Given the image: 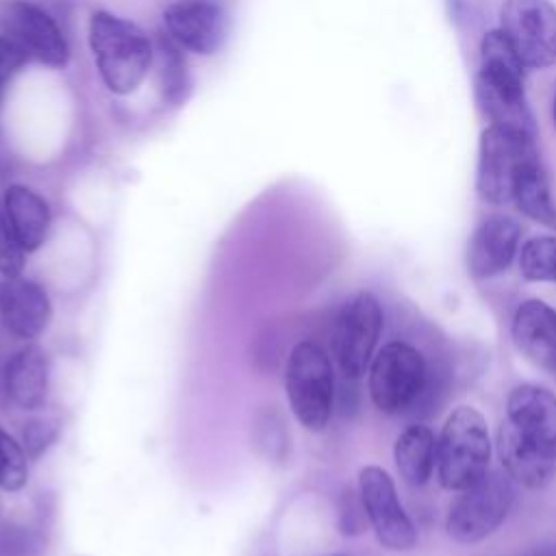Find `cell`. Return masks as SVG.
Here are the masks:
<instances>
[{
    "instance_id": "cell-4",
    "label": "cell",
    "mask_w": 556,
    "mask_h": 556,
    "mask_svg": "<svg viewBox=\"0 0 556 556\" xmlns=\"http://www.w3.org/2000/svg\"><path fill=\"white\" fill-rule=\"evenodd\" d=\"M285 391L289 406L308 432H321L332 415L334 374L326 350L315 341L291 348L285 367Z\"/></svg>"
},
{
    "instance_id": "cell-2",
    "label": "cell",
    "mask_w": 556,
    "mask_h": 556,
    "mask_svg": "<svg viewBox=\"0 0 556 556\" xmlns=\"http://www.w3.org/2000/svg\"><path fill=\"white\" fill-rule=\"evenodd\" d=\"M89 46L104 85L119 96L141 85L154 56L148 35L137 24L106 11L91 15Z\"/></svg>"
},
{
    "instance_id": "cell-6",
    "label": "cell",
    "mask_w": 556,
    "mask_h": 556,
    "mask_svg": "<svg viewBox=\"0 0 556 556\" xmlns=\"http://www.w3.org/2000/svg\"><path fill=\"white\" fill-rule=\"evenodd\" d=\"M382 321V306L371 291H358L341 304L332 324L330 348L345 378L356 380L369 367Z\"/></svg>"
},
{
    "instance_id": "cell-27",
    "label": "cell",
    "mask_w": 556,
    "mask_h": 556,
    "mask_svg": "<svg viewBox=\"0 0 556 556\" xmlns=\"http://www.w3.org/2000/svg\"><path fill=\"white\" fill-rule=\"evenodd\" d=\"M365 521H367V515H365L361 493L354 495L352 491H348L341 500V506H339V528H341V532L343 534H358V532H363Z\"/></svg>"
},
{
    "instance_id": "cell-17",
    "label": "cell",
    "mask_w": 556,
    "mask_h": 556,
    "mask_svg": "<svg viewBox=\"0 0 556 556\" xmlns=\"http://www.w3.org/2000/svg\"><path fill=\"white\" fill-rule=\"evenodd\" d=\"M50 358L37 343L20 348L4 367V391L22 410H37L48 397Z\"/></svg>"
},
{
    "instance_id": "cell-16",
    "label": "cell",
    "mask_w": 556,
    "mask_h": 556,
    "mask_svg": "<svg viewBox=\"0 0 556 556\" xmlns=\"http://www.w3.org/2000/svg\"><path fill=\"white\" fill-rule=\"evenodd\" d=\"M513 341L534 365L556 374V311L543 300H526L513 317Z\"/></svg>"
},
{
    "instance_id": "cell-21",
    "label": "cell",
    "mask_w": 556,
    "mask_h": 556,
    "mask_svg": "<svg viewBox=\"0 0 556 556\" xmlns=\"http://www.w3.org/2000/svg\"><path fill=\"white\" fill-rule=\"evenodd\" d=\"M510 202H515V206L532 222L556 230V202L539 156H532L521 165L513 185Z\"/></svg>"
},
{
    "instance_id": "cell-24",
    "label": "cell",
    "mask_w": 556,
    "mask_h": 556,
    "mask_svg": "<svg viewBox=\"0 0 556 556\" xmlns=\"http://www.w3.org/2000/svg\"><path fill=\"white\" fill-rule=\"evenodd\" d=\"M28 454L7 430L0 428V489L20 491L28 480Z\"/></svg>"
},
{
    "instance_id": "cell-15",
    "label": "cell",
    "mask_w": 556,
    "mask_h": 556,
    "mask_svg": "<svg viewBox=\"0 0 556 556\" xmlns=\"http://www.w3.org/2000/svg\"><path fill=\"white\" fill-rule=\"evenodd\" d=\"M506 408V419L556 458V395L536 384H519L510 391Z\"/></svg>"
},
{
    "instance_id": "cell-19",
    "label": "cell",
    "mask_w": 556,
    "mask_h": 556,
    "mask_svg": "<svg viewBox=\"0 0 556 556\" xmlns=\"http://www.w3.org/2000/svg\"><path fill=\"white\" fill-rule=\"evenodd\" d=\"M4 213L11 224L13 235L26 252L37 250L50 228V206L48 202L24 185H11L2 195Z\"/></svg>"
},
{
    "instance_id": "cell-31",
    "label": "cell",
    "mask_w": 556,
    "mask_h": 556,
    "mask_svg": "<svg viewBox=\"0 0 556 556\" xmlns=\"http://www.w3.org/2000/svg\"><path fill=\"white\" fill-rule=\"evenodd\" d=\"M552 113H554V124H556V96H554V106H552Z\"/></svg>"
},
{
    "instance_id": "cell-28",
    "label": "cell",
    "mask_w": 556,
    "mask_h": 556,
    "mask_svg": "<svg viewBox=\"0 0 556 556\" xmlns=\"http://www.w3.org/2000/svg\"><path fill=\"white\" fill-rule=\"evenodd\" d=\"M447 15L458 28H476L484 17L480 0H447Z\"/></svg>"
},
{
    "instance_id": "cell-12",
    "label": "cell",
    "mask_w": 556,
    "mask_h": 556,
    "mask_svg": "<svg viewBox=\"0 0 556 556\" xmlns=\"http://www.w3.org/2000/svg\"><path fill=\"white\" fill-rule=\"evenodd\" d=\"M52 319L48 291L24 276H0V321L17 339H37Z\"/></svg>"
},
{
    "instance_id": "cell-5",
    "label": "cell",
    "mask_w": 556,
    "mask_h": 556,
    "mask_svg": "<svg viewBox=\"0 0 556 556\" xmlns=\"http://www.w3.org/2000/svg\"><path fill=\"white\" fill-rule=\"evenodd\" d=\"M539 156L536 137L489 124L478 143L476 191L489 204H506L513 198L515 178L526 161Z\"/></svg>"
},
{
    "instance_id": "cell-29",
    "label": "cell",
    "mask_w": 556,
    "mask_h": 556,
    "mask_svg": "<svg viewBox=\"0 0 556 556\" xmlns=\"http://www.w3.org/2000/svg\"><path fill=\"white\" fill-rule=\"evenodd\" d=\"M24 61H26L24 52L17 50L4 35H0V102H2L9 78L20 70Z\"/></svg>"
},
{
    "instance_id": "cell-11",
    "label": "cell",
    "mask_w": 556,
    "mask_h": 556,
    "mask_svg": "<svg viewBox=\"0 0 556 556\" xmlns=\"http://www.w3.org/2000/svg\"><path fill=\"white\" fill-rule=\"evenodd\" d=\"M358 493L367 521L387 549L406 552L415 547L417 530L400 504L391 476L382 467L367 465L358 471Z\"/></svg>"
},
{
    "instance_id": "cell-9",
    "label": "cell",
    "mask_w": 556,
    "mask_h": 556,
    "mask_svg": "<svg viewBox=\"0 0 556 556\" xmlns=\"http://www.w3.org/2000/svg\"><path fill=\"white\" fill-rule=\"evenodd\" d=\"M500 28L526 67L556 65V7L549 0H504Z\"/></svg>"
},
{
    "instance_id": "cell-22",
    "label": "cell",
    "mask_w": 556,
    "mask_h": 556,
    "mask_svg": "<svg viewBox=\"0 0 556 556\" xmlns=\"http://www.w3.org/2000/svg\"><path fill=\"white\" fill-rule=\"evenodd\" d=\"M156 63H159V87L163 98L169 104H180L187 96L189 78L185 70V59L180 54V46L169 37V35H159L156 37Z\"/></svg>"
},
{
    "instance_id": "cell-8",
    "label": "cell",
    "mask_w": 556,
    "mask_h": 556,
    "mask_svg": "<svg viewBox=\"0 0 556 556\" xmlns=\"http://www.w3.org/2000/svg\"><path fill=\"white\" fill-rule=\"evenodd\" d=\"M515 500L510 476L486 471L480 480L460 491L447 513V534L458 543H476L489 536L510 513Z\"/></svg>"
},
{
    "instance_id": "cell-23",
    "label": "cell",
    "mask_w": 556,
    "mask_h": 556,
    "mask_svg": "<svg viewBox=\"0 0 556 556\" xmlns=\"http://www.w3.org/2000/svg\"><path fill=\"white\" fill-rule=\"evenodd\" d=\"M521 276L530 282H556V237H532L519 254Z\"/></svg>"
},
{
    "instance_id": "cell-3",
    "label": "cell",
    "mask_w": 556,
    "mask_h": 556,
    "mask_svg": "<svg viewBox=\"0 0 556 556\" xmlns=\"http://www.w3.org/2000/svg\"><path fill=\"white\" fill-rule=\"evenodd\" d=\"M491 441L482 413L458 406L445 419L437 439L439 482L450 491H463L489 471Z\"/></svg>"
},
{
    "instance_id": "cell-30",
    "label": "cell",
    "mask_w": 556,
    "mask_h": 556,
    "mask_svg": "<svg viewBox=\"0 0 556 556\" xmlns=\"http://www.w3.org/2000/svg\"><path fill=\"white\" fill-rule=\"evenodd\" d=\"M534 556H556V545H549V547H543L539 549Z\"/></svg>"
},
{
    "instance_id": "cell-20",
    "label": "cell",
    "mask_w": 556,
    "mask_h": 556,
    "mask_svg": "<svg viewBox=\"0 0 556 556\" xmlns=\"http://www.w3.org/2000/svg\"><path fill=\"white\" fill-rule=\"evenodd\" d=\"M395 467L406 484L421 486L437 465V439L428 426L413 424L400 432L393 447Z\"/></svg>"
},
{
    "instance_id": "cell-18",
    "label": "cell",
    "mask_w": 556,
    "mask_h": 556,
    "mask_svg": "<svg viewBox=\"0 0 556 556\" xmlns=\"http://www.w3.org/2000/svg\"><path fill=\"white\" fill-rule=\"evenodd\" d=\"M497 452L504 471L523 486H543L554 473L556 458L521 434L508 419L497 430Z\"/></svg>"
},
{
    "instance_id": "cell-7",
    "label": "cell",
    "mask_w": 556,
    "mask_h": 556,
    "mask_svg": "<svg viewBox=\"0 0 556 556\" xmlns=\"http://www.w3.org/2000/svg\"><path fill=\"white\" fill-rule=\"evenodd\" d=\"M426 380L424 354L406 341H391L371 361L369 395L380 413L397 415L421 397Z\"/></svg>"
},
{
    "instance_id": "cell-13",
    "label": "cell",
    "mask_w": 556,
    "mask_h": 556,
    "mask_svg": "<svg viewBox=\"0 0 556 556\" xmlns=\"http://www.w3.org/2000/svg\"><path fill=\"white\" fill-rule=\"evenodd\" d=\"M167 35L185 50L213 54L226 37V15L208 0H180L163 13Z\"/></svg>"
},
{
    "instance_id": "cell-25",
    "label": "cell",
    "mask_w": 556,
    "mask_h": 556,
    "mask_svg": "<svg viewBox=\"0 0 556 556\" xmlns=\"http://www.w3.org/2000/svg\"><path fill=\"white\" fill-rule=\"evenodd\" d=\"M26 250L11 230V224L0 200V276H22L26 263Z\"/></svg>"
},
{
    "instance_id": "cell-14",
    "label": "cell",
    "mask_w": 556,
    "mask_h": 556,
    "mask_svg": "<svg viewBox=\"0 0 556 556\" xmlns=\"http://www.w3.org/2000/svg\"><path fill=\"white\" fill-rule=\"evenodd\" d=\"M521 239V226L508 215L484 217L467 243V271L476 280L493 278L508 269Z\"/></svg>"
},
{
    "instance_id": "cell-26",
    "label": "cell",
    "mask_w": 556,
    "mask_h": 556,
    "mask_svg": "<svg viewBox=\"0 0 556 556\" xmlns=\"http://www.w3.org/2000/svg\"><path fill=\"white\" fill-rule=\"evenodd\" d=\"M59 434V424L50 417H37L30 419L24 428V450L30 458H37L41 452H46Z\"/></svg>"
},
{
    "instance_id": "cell-32",
    "label": "cell",
    "mask_w": 556,
    "mask_h": 556,
    "mask_svg": "<svg viewBox=\"0 0 556 556\" xmlns=\"http://www.w3.org/2000/svg\"><path fill=\"white\" fill-rule=\"evenodd\" d=\"M330 556H343V554H330Z\"/></svg>"
},
{
    "instance_id": "cell-1",
    "label": "cell",
    "mask_w": 556,
    "mask_h": 556,
    "mask_svg": "<svg viewBox=\"0 0 556 556\" xmlns=\"http://www.w3.org/2000/svg\"><path fill=\"white\" fill-rule=\"evenodd\" d=\"M473 96L489 124L536 137L526 98V65L502 28H491L480 39Z\"/></svg>"
},
{
    "instance_id": "cell-10",
    "label": "cell",
    "mask_w": 556,
    "mask_h": 556,
    "mask_svg": "<svg viewBox=\"0 0 556 556\" xmlns=\"http://www.w3.org/2000/svg\"><path fill=\"white\" fill-rule=\"evenodd\" d=\"M0 30L26 59L54 67L70 59L67 41L56 22L28 0H0Z\"/></svg>"
}]
</instances>
